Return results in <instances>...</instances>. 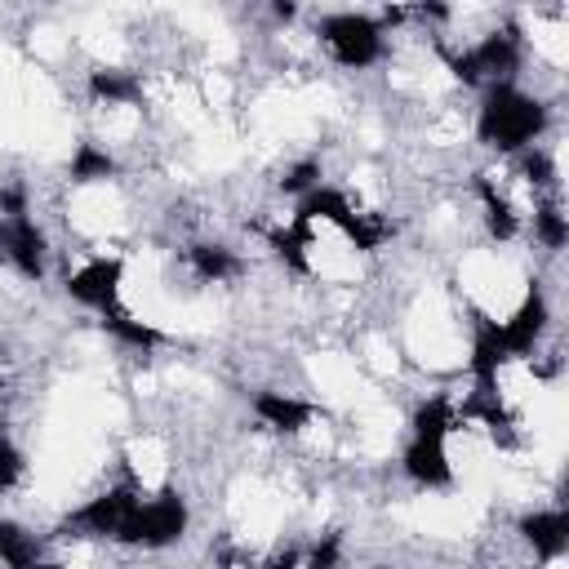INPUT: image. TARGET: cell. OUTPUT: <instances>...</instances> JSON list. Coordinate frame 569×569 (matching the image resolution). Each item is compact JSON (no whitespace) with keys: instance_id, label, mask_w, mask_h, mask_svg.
<instances>
[{"instance_id":"4fadbf2b","label":"cell","mask_w":569,"mask_h":569,"mask_svg":"<svg viewBox=\"0 0 569 569\" xmlns=\"http://www.w3.org/2000/svg\"><path fill=\"white\" fill-rule=\"evenodd\" d=\"M0 560L9 569H58L53 560H44V547L31 529L13 525V520H0Z\"/></svg>"},{"instance_id":"44dd1931","label":"cell","mask_w":569,"mask_h":569,"mask_svg":"<svg viewBox=\"0 0 569 569\" xmlns=\"http://www.w3.org/2000/svg\"><path fill=\"white\" fill-rule=\"evenodd\" d=\"M338 556H342V542H338V533H325L307 556H298V551H284V556H276L267 569H338Z\"/></svg>"},{"instance_id":"9c48e42d","label":"cell","mask_w":569,"mask_h":569,"mask_svg":"<svg viewBox=\"0 0 569 569\" xmlns=\"http://www.w3.org/2000/svg\"><path fill=\"white\" fill-rule=\"evenodd\" d=\"M542 329H547V293H542L538 284H529L525 298H520V307H516L507 320H498L507 360H511V356H533Z\"/></svg>"},{"instance_id":"7402d4cb","label":"cell","mask_w":569,"mask_h":569,"mask_svg":"<svg viewBox=\"0 0 569 569\" xmlns=\"http://www.w3.org/2000/svg\"><path fill=\"white\" fill-rule=\"evenodd\" d=\"M111 173H116V160L102 147L80 142V151L71 156V178L76 182H98V178H111Z\"/></svg>"},{"instance_id":"7a4b0ae2","label":"cell","mask_w":569,"mask_h":569,"mask_svg":"<svg viewBox=\"0 0 569 569\" xmlns=\"http://www.w3.org/2000/svg\"><path fill=\"white\" fill-rule=\"evenodd\" d=\"M293 218L298 222H333L356 249H378L387 236H391V227L387 222H378L373 213H356L351 209V200L342 196V191H333V187H311L307 196H298V209H293Z\"/></svg>"},{"instance_id":"2e32d148","label":"cell","mask_w":569,"mask_h":569,"mask_svg":"<svg viewBox=\"0 0 569 569\" xmlns=\"http://www.w3.org/2000/svg\"><path fill=\"white\" fill-rule=\"evenodd\" d=\"M413 436H422V440H445L453 427H462V418H458V405L449 400V396H431V400H422L418 409H413Z\"/></svg>"},{"instance_id":"30bf717a","label":"cell","mask_w":569,"mask_h":569,"mask_svg":"<svg viewBox=\"0 0 569 569\" xmlns=\"http://www.w3.org/2000/svg\"><path fill=\"white\" fill-rule=\"evenodd\" d=\"M520 538L533 547V556L542 565L560 560L569 551V511L565 507H551V511H529L520 516Z\"/></svg>"},{"instance_id":"d4e9b609","label":"cell","mask_w":569,"mask_h":569,"mask_svg":"<svg viewBox=\"0 0 569 569\" xmlns=\"http://www.w3.org/2000/svg\"><path fill=\"white\" fill-rule=\"evenodd\" d=\"M280 187H284L289 196H307L311 187H320V160H298V164L280 178Z\"/></svg>"},{"instance_id":"6da1fadb","label":"cell","mask_w":569,"mask_h":569,"mask_svg":"<svg viewBox=\"0 0 569 569\" xmlns=\"http://www.w3.org/2000/svg\"><path fill=\"white\" fill-rule=\"evenodd\" d=\"M542 129H547V107L533 93L516 89L511 80L485 89V102H480V116H476V138L485 147L516 156V151H529Z\"/></svg>"},{"instance_id":"5b68a950","label":"cell","mask_w":569,"mask_h":569,"mask_svg":"<svg viewBox=\"0 0 569 569\" xmlns=\"http://www.w3.org/2000/svg\"><path fill=\"white\" fill-rule=\"evenodd\" d=\"M316 36L329 44V53L342 62V67H373L382 58V22L378 18H365V13H329L320 18Z\"/></svg>"},{"instance_id":"cb8c5ba5","label":"cell","mask_w":569,"mask_h":569,"mask_svg":"<svg viewBox=\"0 0 569 569\" xmlns=\"http://www.w3.org/2000/svg\"><path fill=\"white\" fill-rule=\"evenodd\" d=\"M520 173H525L529 187H538V191H551V187H556V160H551L542 147L520 151Z\"/></svg>"},{"instance_id":"e0dca14e","label":"cell","mask_w":569,"mask_h":569,"mask_svg":"<svg viewBox=\"0 0 569 569\" xmlns=\"http://www.w3.org/2000/svg\"><path fill=\"white\" fill-rule=\"evenodd\" d=\"M187 262H191V271L204 284H222V280H231L240 271V258L231 249H222V244H191L187 249Z\"/></svg>"},{"instance_id":"9a60e30c","label":"cell","mask_w":569,"mask_h":569,"mask_svg":"<svg viewBox=\"0 0 569 569\" xmlns=\"http://www.w3.org/2000/svg\"><path fill=\"white\" fill-rule=\"evenodd\" d=\"M267 244L276 249V258L289 267V271H298V276H307L311 271V258H307V244H311V222H289V227H276L271 236H267Z\"/></svg>"},{"instance_id":"ac0fdd59","label":"cell","mask_w":569,"mask_h":569,"mask_svg":"<svg viewBox=\"0 0 569 569\" xmlns=\"http://www.w3.org/2000/svg\"><path fill=\"white\" fill-rule=\"evenodd\" d=\"M476 191H480V204H485V227H489V236H493V240H511V236L520 231V222H516L507 196H502L489 178H476Z\"/></svg>"},{"instance_id":"7c38bea8","label":"cell","mask_w":569,"mask_h":569,"mask_svg":"<svg viewBox=\"0 0 569 569\" xmlns=\"http://www.w3.org/2000/svg\"><path fill=\"white\" fill-rule=\"evenodd\" d=\"M507 351H502V333H498V320H489L485 311L476 316V333H471V378H476V391H498V369H502Z\"/></svg>"},{"instance_id":"603a6c76","label":"cell","mask_w":569,"mask_h":569,"mask_svg":"<svg viewBox=\"0 0 569 569\" xmlns=\"http://www.w3.org/2000/svg\"><path fill=\"white\" fill-rule=\"evenodd\" d=\"M533 236H538L547 249H565V240H569V218L560 213L556 200L538 204V213H533Z\"/></svg>"},{"instance_id":"d6986e66","label":"cell","mask_w":569,"mask_h":569,"mask_svg":"<svg viewBox=\"0 0 569 569\" xmlns=\"http://www.w3.org/2000/svg\"><path fill=\"white\" fill-rule=\"evenodd\" d=\"M102 329H107V333H116L120 342L138 347V351H151V347H160V342H164V333H160L156 325H147V320H133V316H129V311H120V307L102 311Z\"/></svg>"},{"instance_id":"8992f818","label":"cell","mask_w":569,"mask_h":569,"mask_svg":"<svg viewBox=\"0 0 569 569\" xmlns=\"http://www.w3.org/2000/svg\"><path fill=\"white\" fill-rule=\"evenodd\" d=\"M187 533V502L182 493L173 489H160L156 498H147L133 516V529H129V542L133 547H147V551H160L169 542H178Z\"/></svg>"},{"instance_id":"484cf974","label":"cell","mask_w":569,"mask_h":569,"mask_svg":"<svg viewBox=\"0 0 569 569\" xmlns=\"http://www.w3.org/2000/svg\"><path fill=\"white\" fill-rule=\"evenodd\" d=\"M22 453H18V445L9 440V436H0V493H9L18 480H22Z\"/></svg>"},{"instance_id":"5bb4252c","label":"cell","mask_w":569,"mask_h":569,"mask_svg":"<svg viewBox=\"0 0 569 569\" xmlns=\"http://www.w3.org/2000/svg\"><path fill=\"white\" fill-rule=\"evenodd\" d=\"M253 413L271 427V431H302L307 422H311V405L307 400H298V396H284V391H262L258 400H253Z\"/></svg>"},{"instance_id":"52a82bcc","label":"cell","mask_w":569,"mask_h":569,"mask_svg":"<svg viewBox=\"0 0 569 569\" xmlns=\"http://www.w3.org/2000/svg\"><path fill=\"white\" fill-rule=\"evenodd\" d=\"M120 280H124V262L120 258H93L80 271L67 276V298H76L80 307H93L98 316L120 307Z\"/></svg>"},{"instance_id":"277c9868","label":"cell","mask_w":569,"mask_h":569,"mask_svg":"<svg viewBox=\"0 0 569 569\" xmlns=\"http://www.w3.org/2000/svg\"><path fill=\"white\" fill-rule=\"evenodd\" d=\"M142 498L133 489H107L98 498H89L84 507H76L67 520H62V533H80V538H116V542H129V529H133V516H138Z\"/></svg>"},{"instance_id":"4316f807","label":"cell","mask_w":569,"mask_h":569,"mask_svg":"<svg viewBox=\"0 0 569 569\" xmlns=\"http://www.w3.org/2000/svg\"><path fill=\"white\" fill-rule=\"evenodd\" d=\"M373 569H387V565H373Z\"/></svg>"},{"instance_id":"3957f363","label":"cell","mask_w":569,"mask_h":569,"mask_svg":"<svg viewBox=\"0 0 569 569\" xmlns=\"http://www.w3.org/2000/svg\"><path fill=\"white\" fill-rule=\"evenodd\" d=\"M520 67V36L516 31H489L462 53H449V71L462 84H507Z\"/></svg>"},{"instance_id":"ffe728a7","label":"cell","mask_w":569,"mask_h":569,"mask_svg":"<svg viewBox=\"0 0 569 569\" xmlns=\"http://www.w3.org/2000/svg\"><path fill=\"white\" fill-rule=\"evenodd\" d=\"M89 93H93L98 102L116 107V102H138V98H142V84H138V76H129V71H93V76H89Z\"/></svg>"},{"instance_id":"8fae6325","label":"cell","mask_w":569,"mask_h":569,"mask_svg":"<svg viewBox=\"0 0 569 569\" xmlns=\"http://www.w3.org/2000/svg\"><path fill=\"white\" fill-rule=\"evenodd\" d=\"M405 476L422 489H445L453 485V467H449V453H445V440H422V436H409L405 445Z\"/></svg>"},{"instance_id":"ba28073f","label":"cell","mask_w":569,"mask_h":569,"mask_svg":"<svg viewBox=\"0 0 569 569\" xmlns=\"http://www.w3.org/2000/svg\"><path fill=\"white\" fill-rule=\"evenodd\" d=\"M44 231L22 213V218H0V262H9L18 276L40 280L44 276Z\"/></svg>"}]
</instances>
